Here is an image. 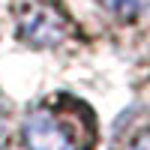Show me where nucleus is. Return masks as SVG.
<instances>
[{"label": "nucleus", "instance_id": "obj_1", "mask_svg": "<svg viewBox=\"0 0 150 150\" xmlns=\"http://www.w3.org/2000/svg\"><path fill=\"white\" fill-rule=\"evenodd\" d=\"M93 138V114L81 102H45L24 120L27 150H90Z\"/></svg>", "mask_w": 150, "mask_h": 150}, {"label": "nucleus", "instance_id": "obj_2", "mask_svg": "<svg viewBox=\"0 0 150 150\" xmlns=\"http://www.w3.org/2000/svg\"><path fill=\"white\" fill-rule=\"evenodd\" d=\"M66 33H69V21L54 6H33L21 15V36L24 42H30L36 48H51L57 42H63Z\"/></svg>", "mask_w": 150, "mask_h": 150}, {"label": "nucleus", "instance_id": "obj_3", "mask_svg": "<svg viewBox=\"0 0 150 150\" xmlns=\"http://www.w3.org/2000/svg\"><path fill=\"white\" fill-rule=\"evenodd\" d=\"M99 3L105 9H111L114 15H123V18H132L141 9V0H99Z\"/></svg>", "mask_w": 150, "mask_h": 150}, {"label": "nucleus", "instance_id": "obj_4", "mask_svg": "<svg viewBox=\"0 0 150 150\" xmlns=\"http://www.w3.org/2000/svg\"><path fill=\"white\" fill-rule=\"evenodd\" d=\"M126 150H150V144H147V132H138V138H135Z\"/></svg>", "mask_w": 150, "mask_h": 150}, {"label": "nucleus", "instance_id": "obj_5", "mask_svg": "<svg viewBox=\"0 0 150 150\" xmlns=\"http://www.w3.org/2000/svg\"><path fill=\"white\" fill-rule=\"evenodd\" d=\"M3 132H6V120H3V114H0V141H3Z\"/></svg>", "mask_w": 150, "mask_h": 150}]
</instances>
